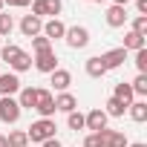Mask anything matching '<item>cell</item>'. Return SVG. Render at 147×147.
Returning a JSON list of instances; mask_svg holds the SVG:
<instances>
[{"instance_id":"1","label":"cell","mask_w":147,"mask_h":147,"mask_svg":"<svg viewBox=\"0 0 147 147\" xmlns=\"http://www.w3.org/2000/svg\"><path fill=\"white\" fill-rule=\"evenodd\" d=\"M55 121L52 118H38V121H32V127L26 130V136H29V144H43V141H49V138H55Z\"/></svg>"},{"instance_id":"2","label":"cell","mask_w":147,"mask_h":147,"mask_svg":"<svg viewBox=\"0 0 147 147\" xmlns=\"http://www.w3.org/2000/svg\"><path fill=\"white\" fill-rule=\"evenodd\" d=\"M63 9V0H32V15L35 18H58Z\"/></svg>"},{"instance_id":"3","label":"cell","mask_w":147,"mask_h":147,"mask_svg":"<svg viewBox=\"0 0 147 147\" xmlns=\"http://www.w3.org/2000/svg\"><path fill=\"white\" fill-rule=\"evenodd\" d=\"M20 104H18V98H12V95H6V98H0V121L3 124H18L20 121Z\"/></svg>"},{"instance_id":"4","label":"cell","mask_w":147,"mask_h":147,"mask_svg":"<svg viewBox=\"0 0 147 147\" xmlns=\"http://www.w3.org/2000/svg\"><path fill=\"white\" fill-rule=\"evenodd\" d=\"M63 40H66L69 49H84V46L90 43V29H87V26H66Z\"/></svg>"},{"instance_id":"5","label":"cell","mask_w":147,"mask_h":147,"mask_svg":"<svg viewBox=\"0 0 147 147\" xmlns=\"http://www.w3.org/2000/svg\"><path fill=\"white\" fill-rule=\"evenodd\" d=\"M40 35H43L49 43H55V40H63V35H66V23H63L61 18H49V20H43V29H40Z\"/></svg>"},{"instance_id":"6","label":"cell","mask_w":147,"mask_h":147,"mask_svg":"<svg viewBox=\"0 0 147 147\" xmlns=\"http://www.w3.org/2000/svg\"><path fill=\"white\" fill-rule=\"evenodd\" d=\"M32 66H35L38 72H43V75L55 72V69H58V55H55V49H49V52H38V55L32 58Z\"/></svg>"},{"instance_id":"7","label":"cell","mask_w":147,"mask_h":147,"mask_svg":"<svg viewBox=\"0 0 147 147\" xmlns=\"http://www.w3.org/2000/svg\"><path fill=\"white\" fill-rule=\"evenodd\" d=\"M35 113H38L40 118H52V115H55V95H52L49 90H38Z\"/></svg>"},{"instance_id":"8","label":"cell","mask_w":147,"mask_h":147,"mask_svg":"<svg viewBox=\"0 0 147 147\" xmlns=\"http://www.w3.org/2000/svg\"><path fill=\"white\" fill-rule=\"evenodd\" d=\"M20 75H15V72H3V75H0V98H6V95H18L20 92Z\"/></svg>"},{"instance_id":"9","label":"cell","mask_w":147,"mask_h":147,"mask_svg":"<svg viewBox=\"0 0 147 147\" xmlns=\"http://www.w3.org/2000/svg\"><path fill=\"white\" fill-rule=\"evenodd\" d=\"M101 58V63H104V69L110 72V69H118L124 61H127V49H121V46H115V49H107L104 55H98Z\"/></svg>"},{"instance_id":"10","label":"cell","mask_w":147,"mask_h":147,"mask_svg":"<svg viewBox=\"0 0 147 147\" xmlns=\"http://www.w3.org/2000/svg\"><path fill=\"white\" fill-rule=\"evenodd\" d=\"M107 113L101 110V107H95V110H90L87 115H84V130H92V133H98V130H104L107 127Z\"/></svg>"},{"instance_id":"11","label":"cell","mask_w":147,"mask_h":147,"mask_svg":"<svg viewBox=\"0 0 147 147\" xmlns=\"http://www.w3.org/2000/svg\"><path fill=\"white\" fill-rule=\"evenodd\" d=\"M104 20H107V26H110V29H121V26L130 20L127 6H110V9H107V15H104Z\"/></svg>"},{"instance_id":"12","label":"cell","mask_w":147,"mask_h":147,"mask_svg":"<svg viewBox=\"0 0 147 147\" xmlns=\"http://www.w3.org/2000/svg\"><path fill=\"white\" fill-rule=\"evenodd\" d=\"M49 84H52L58 92H69V84H72V72L58 66L55 72H49Z\"/></svg>"},{"instance_id":"13","label":"cell","mask_w":147,"mask_h":147,"mask_svg":"<svg viewBox=\"0 0 147 147\" xmlns=\"http://www.w3.org/2000/svg\"><path fill=\"white\" fill-rule=\"evenodd\" d=\"M78 110V98L72 95V92H58L55 95V113H75Z\"/></svg>"},{"instance_id":"14","label":"cell","mask_w":147,"mask_h":147,"mask_svg":"<svg viewBox=\"0 0 147 147\" xmlns=\"http://www.w3.org/2000/svg\"><path fill=\"white\" fill-rule=\"evenodd\" d=\"M40 29H43V20L40 18H35V15H23V20H20V32H23V38H35V35H40Z\"/></svg>"},{"instance_id":"15","label":"cell","mask_w":147,"mask_h":147,"mask_svg":"<svg viewBox=\"0 0 147 147\" xmlns=\"http://www.w3.org/2000/svg\"><path fill=\"white\" fill-rule=\"evenodd\" d=\"M101 133V138H104V147H127L130 141H127V136L121 133V130H110V127H104V130H98Z\"/></svg>"},{"instance_id":"16","label":"cell","mask_w":147,"mask_h":147,"mask_svg":"<svg viewBox=\"0 0 147 147\" xmlns=\"http://www.w3.org/2000/svg\"><path fill=\"white\" fill-rule=\"evenodd\" d=\"M35 101H38V87H20V92H18L20 110H35Z\"/></svg>"},{"instance_id":"17","label":"cell","mask_w":147,"mask_h":147,"mask_svg":"<svg viewBox=\"0 0 147 147\" xmlns=\"http://www.w3.org/2000/svg\"><path fill=\"white\" fill-rule=\"evenodd\" d=\"M127 113H130V118H133L136 124H144V121H147V101H144V98H136V101L127 107Z\"/></svg>"},{"instance_id":"18","label":"cell","mask_w":147,"mask_h":147,"mask_svg":"<svg viewBox=\"0 0 147 147\" xmlns=\"http://www.w3.org/2000/svg\"><path fill=\"white\" fill-rule=\"evenodd\" d=\"M101 110L107 113V118H121V115L127 113V104H121L118 98H113V95H110V98L104 101V107H101Z\"/></svg>"},{"instance_id":"19","label":"cell","mask_w":147,"mask_h":147,"mask_svg":"<svg viewBox=\"0 0 147 147\" xmlns=\"http://www.w3.org/2000/svg\"><path fill=\"white\" fill-rule=\"evenodd\" d=\"M113 98H118V101H121V104H127V107L136 101V95H133V90H130V84H127V81H118V84H115Z\"/></svg>"},{"instance_id":"20","label":"cell","mask_w":147,"mask_h":147,"mask_svg":"<svg viewBox=\"0 0 147 147\" xmlns=\"http://www.w3.org/2000/svg\"><path fill=\"white\" fill-rule=\"evenodd\" d=\"M84 69H87V75H90V78H104V75H107V69H104V63H101V58H98V55L87 58Z\"/></svg>"},{"instance_id":"21","label":"cell","mask_w":147,"mask_h":147,"mask_svg":"<svg viewBox=\"0 0 147 147\" xmlns=\"http://www.w3.org/2000/svg\"><path fill=\"white\" fill-rule=\"evenodd\" d=\"M9 66H12V72H15V75H20V72L32 69V55H29V52H20V55H18Z\"/></svg>"},{"instance_id":"22","label":"cell","mask_w":147,"mask_h":147,"mask_svg":"<svg viewBox=\"0 0 147 147\" xmlns=\"http://www.w3.org/2000/svg\"><path fill=\"white\" fill-rule=\"evenodd\" d=\"M121 49H127V52H138V49H144V38H141V35H136V32H127V35H124Z\"/></svg>"},{"instance_id":"23","label":"cell","mask_w":147,"mask_h":147,"mask_svg":"<svg viewBox=\"0 0 147 147\" xmlns=\"http://www.w3.org/2000/svg\"><path fill=\"white\" fill-rule=\"evenodd\" d=\"M6 141H9V147H29V136H26V130H12V133L6 136Z\"/></svg>"},{"instance_id":"24","label":"cell","mask_w":147,"mask_h":147,"mask_svg":"<svg viewBox=\"0 0 147 147\" xmlns=\"http://www.w3.org/2000/svg\"><path fill=\"white\" fill-rule=\"evenodd\" d=\"M130 90H133L136 98H144V95H147V75H136L133 84H130Z\"/></svg>"},{"instance_id":"25","label":"cell","mask_w":147,"mask_h":147,"mask_svg":"<svg viewBox=\"0 0 147 147\" xmlns=\"http://www.w3.org/2000/svg\"><path fill=\"white\" fill-rule=\"evenodd\" d=\"M15 32V18L6 15V12H0V38H9Z\"/></svg>"},{"instance_id":"26","label":"cell","mask_w":147,"mask_h":147,"mask_svg":"<svg viewBox=\"0 0 147 147\" xmlns=\"http://www.w3.org/2000/svg\"><path fill=\"white\" fill-rule=\"evenodd\" d=\"M66 124H69L72 133L84 130V113H78V110H75V113H69V115H66Z\"/></svg>"},{"instance_id":"27","label":"cell","mask_w":147,"mask_h":147,"mask_svg":"<svg viewBox=\"0 0 147 147\" xmlns=\"http://www.w3.org/2000/svg\"><path fill=\"white\" fill-rule=\"evenodd\" d=\"M133 63H136V69H138V75H147V46L136 52V58H133Z\"/></svg>"},{"instance_id":"28","label":"cell","mask_w":147,"mask_h":147,"mask_svg":"<svg viewBox=\"0 0 147 147\" xmlns=\"http://www.w3.org/2000/svg\"><path fill=\"white\" fill-rule=\"evenodd\" d=\"M130 32H136V35L147 38V18H144V15H136V18H133V29H130Z\"/></svg>"},{"instance_id":"29","label":"cell","mask_w":147,"mask_h":147,"mask_svg":"<svg viewBox=\"0 0 147 147\" xmlns=\"http://www.w3.org/2000/svg\"><path fill=\"white\" fill-rule=\"evenodd\" d=\"M49 49H52V43H49L43 35H35V38H32V52H35V55H38V52H49Z\"/></svg>"},{"instance_id":"30","label":"cell","mask_w":147,"mask_h":147,"mask_svg":"<svg viewBox=\"0 0 147 147\" xmlns=\"http://www.w3.org/2000/svg\"><path fill=\"white\" fill-rule=\"evenodd\" d=\"M84 147H104L101 133H90V136H84Z\"/></svg>"},{"instance_id":"31","label":"cell","mask_w":147,"mask_h":147,"mask_svg":"<svg viewBox=\"0 0 147 147\" xmlns=\"http://www.w3.org/2000/svg\"><path fill=\"white\" fill-rule=\"evenodd\" d=\"M3 6H15V9H23V6H32V0H3Z\"/></svg>"},{"instance_id":"32","label":"cell","mask_w":147,"mask_h":147,"mask_svg":"<svg viewBox=\"0 0 147 147\" xmlns=\"http://www.w3.org/2000/svg\"><path fill=\"white\" fill-rule=\"evenodd\" d=\"M136 9H138V15L147 18V0H136Z\"/></svg>"},{"instance_id":"33","label":"cell","mask_w":147,"mask_h":147,"mask_svg":"<svg viewBox=\"0 0 147 147\" xmlns=\"http://www.w3.org/2000/svg\"><path fill=\"white\" fill-rule=\"evenodd\" d=\"M40 147H63V144H61V141H58V138H49V141H43V144H40Z\"/></svg>"},{"instance_id":"34","label":"cell","mask_w":147,"mask_h":147,"mask_svg":"<svg viewBox=\"0 0 147 147\" xmlns=\"http://www.w3.org/2000/svg\"><path fill=\"white\" fill-rule=\"evenodd\" d=\"M130 0H113V6H127Z\"/></svg>"},{"instance_id":"35","label":"cell","mask_w":147,"mask_h":147,"mask_svg":"<svg viewBox=\"0 0 147 147\" xmlns=\"http://www.w3.org/2000/svg\"><path fill=\"white\" fill-rule=\"evenodd\" d=\"M0 147H9V141H6V136L0 133Z\"/></svg>"},{"instance_id":"36","label":"cell","mask_w":147,"mask_h":147,"mask_svg":"<svg viewBox=\"0 0 147 147\" xmlns=\"http://www.w3.org/2000/svg\"><path fill=\"white\" fill-rule=\"evenodd\" d=\"M127 147H147L144 141H133V144H127Z\"/></svg>"},{"instance_id":"37","label":"cell","mask_w":147,"mask_h":147,"mask_svg":"<svg viewBox=\"0 0 147 147\" xmlns=\"http://www.w3.org/2000/svg\"><path fill=\"white\" fill-rule=\"evenodd\" d=\"M87 3H107V0H87Z\"/></svg>"},{"instance_id":"38","label":"cell","mask_w":147,"mask_h":147,"mask_svg":"<svg viewBox=\"0 0 147 147\" xmlns=\"http://www.w3.org/2000/svg\"><path fill=\"white\" fill-rule=\"evenodd\" d=\"M0 12H3V0H0Z\"/></svg>"},{"instance_id":"39","label":"cell","mask_w":147,"mask_h":147,"mask_svg":"<svg viewBox=\"0 0 147 147\" xmlns=\"http://www.w3.org/2000/svg\"><path fill=\"white\" fill-rule=\"evenodd\" d=\"M32 147H40V144H32Z\"/></svg>"}]
</instances>
